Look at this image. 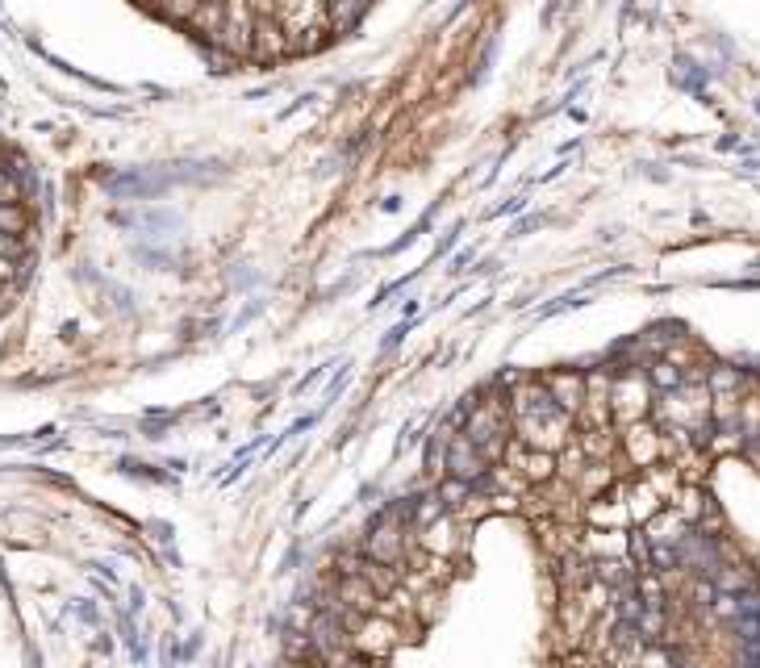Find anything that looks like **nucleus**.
I'll return each instance as SVG.
<instances>
[{
  "instance_id": "7",
  "label": "nucleus",
  "mask_w": 760,
  "mask_h": 668,
  "mask_svg": "<svg viewBox=\"0 0 760 668\" xmlns=\"http://www.w3.org/2000/svg\"><path fill=\"white\" fill-rule=\"evenodd\" d=\"M660 447H664V439L652 431V426H644V422H631V431H627V460H631V464H639V468H652V464H656V456H660Z\"/></svg>"
},
{
  "instance_id": "2",
  "label": "nucleus",
  "mask_w": 760,
  "mask_h": 668,
  "mask_svg": "<svg viewBox=\"0 0 760 668\" xmlns=\"http://www.w3.org/2000/svg\"><path fill=\"white\" fill-rule=\"evenodd\" d=\"M364 556L376 560V564H389V568H397L401 560H406V531H401L397 514L380 518L376 527H372V535L364 543Z\"/></svg>"
},
{
  "instance_id": "5",
  "label": "nucleus",
  "mask_w": 760,
  "mask_h": 668,
  "mask_svg": "<svg viewBox=\"0 0 760 668\" xmlns=\"http://www.w3.org/2000/svg\"><path fill=\"white\" fill-rule=\"evenodd\" d=\"M251 55H255V59H280V55H289V42H284V30H280L276 17H255Z\"/></svg>"
},
{
  "instance_id": "6",
  "label": "nucleus",
  "mask_w": 760,
  "mask_h": 668,
  "mask_svg": "<svg viewBox=\"0 0 760 668\" xmlns=\"http://www.w3.org/2000/svg\"><path fill=\"white\" fill-rule=\"evenodd\" d=\"M543 389L552 393V401L560 405L564 414H577L581 401H585V376H577V372H552L548 380H543Z\"/></svg>"
},
{
  "instance_id": "13",
  "label": "nucleus",
  "mask_w": 760,
  "mask_h": 668,
  "mask_svg": "<svg viewBox=\"0 0 760 668\" xmlns=\"http://www.w3.org/2000/svg\"><path fill=\"white\" fill-rule=\"evenodd\" d=\"M201 5H205V0H163V9H168L172 17H180V21H188Z\"/></svg>"
},
{
  "instance_id": "14",
  "label": "nucleus",
  "mask_w": 760,
  "mask_h": 668,
  "mask_svg": "<svg viewBox=\"0 0 760 668\" xmlns=\"http://www.w3.org/2000/svg\"><path fill=\"white\" fill-rule=\"evenodd\" d=\"M13 297H17V284H0V314L13 305Z\"/></svg>"
},
{
  "instance_id": "9",
  "label": "nucleus",
  "mask_w": 760,
  "mask_h": 668,
  "mask_svg": "<svg viewBox=\"0 0 760 668\" xmlns=\"http://www.w3.org/2000/svg\"><path fill=\"white\" fill-rule=\"evenodd\" d=\"M648 385L660 389V393H673V389L685 385V372H681V364H673L669 355H664V360H656V364L648 368Z\"/></svg>"
},
{
  "instance_id": "3",
  "label": "nucleus",
  "mask_w": 760,
  "mask_h": 668,
  "mask_svg": "<svg viewBox=\"0 0 760 668\" xmlns=\"http://www.w3.org/2000/svg\"><path fill=\"white\" fill-rule=\"evenodd\" d=\"M648 397H652V385L648 376H619L610 380V405L614 414H619L623 422H639L648 414Z\"/></svg>"
},
{
  "instance_id": "12",
  "label": "nucleus",
  "mask_w": 760,
  "mask_h": 668,
  "mask_svg": "<svg viewBox=\"0 0 760 668\" xmlns=\"http://www.w3.org/2000/svg\"><path fill=\"white\" fill-rule=\"evenodd\" d=\"M0 205H21V184L5 167H0Z\"/></svg>"
},
{
  "instance_id": "8",
  "label": "nucleus",
  "mask_w": 760,
  "mask_h": 668,
  "mask_svg": "<svg viewBox=\"0 0 760 668\" xmlns=\"http://www.w3.org/2000/svg\"><path fill=\"white\" fill-rule=\"evenodd\" d=\"M589 522L593 527H614V531H623L627 522H631V514H627V501H619V497H602V501H593L589 506Z\"/></svg>"
},
{
  "instance_id": "10",
  "label": "nucleus",
  "mask_w": 760,
  "mask_h": 668,
  "mask_svg": "<svg viewBox=\"0 0 760 668\" xmlns=\"http://www.w3.org/2000/svg\"><path fill=\"white\" fill-rule=\"evenodd\" d=\"M222 17H226V0H205V5H201L193 17H188V26L213 38V34L222 30Z\"/></svg>"
},
{
  "instance_id": "4",
  "label": "nucleus",
  "mask_w": 760,
  "mask_h": 668,
  "mask_svg": "<svg viewBox=\"0 0 760 668\" xmlns=\"http://www.w3.org/2000/svg\"><path fill=\"white\" fill-rule=\"evenodd\" d=\"M335 602H339V610H351V614H376L380 610V593L364 577H343L335 585Z\"/></svg>"
},
{
  "instance_id": "1",
  "label": "nucleus",
  "mask_w": 760,
  "mask_h": 668,
  "mask_svg": "<svg viewBox=\"0 0 760 668\" xmlns=\"http://www.w3.org/2000/svg\"><path fill=\"white\" fill-rule=\"evenodd\" d=\"M493 464L481 456V447L472 443L468 435H456L447 443V451H443V472L447 476H456V481H468V485H477V481H485V472H489Z\"/></svg>"
},
{
  "instance_id": "11",
  "label": "nucleus",
  "mask_w": 760,
  "mask_h": 668,
  "mask_svg": "<svg viewBox=\"0 0 760 668\" xmlns=\"http://www.w3.org/2000/svg\"><path fill=\"white\" fill-rule=\"evenodd\" d=\"M30 230V213L21 209V205H0V234H13L21 238Z\"/></svg>"
}]
</instances>
